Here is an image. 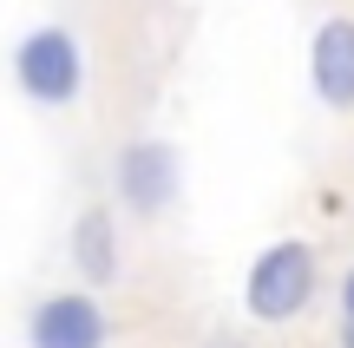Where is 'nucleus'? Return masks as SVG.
I'll list each match as a JSON object with an SVG mask.
<instances>
[{
  "label": "nucleus",
  "mask_w": 354,
  "mask_h": 348,
  "mask_svg": "<svg viewBox=\"0 0 354 348\" xmlns=\"http://www.w3.org/2000/svg\"><path fill=\"white\" fill-rule=\"evenodd\" d=\"M322 296V257L308 237H276L250 257V276H243V309L263 329H289L315 309Z\"/></svg>",
  "instance_id": "nucleus-1"
},
{
  "label": "nucleus",
  "mask_w": 354,
  "mask_h": 348,
  "mask_svg": "<svg viewBox=\"0 0 354 348\" xmlns=\"http://www.w3.org/2000/svg\"><path fill=\"white\" fill-rule=\"evenodd\" d=\"M13 86L26 92V105L39 112H66V105L86 99V46H79L73 26L46 20V26H26L13 39Z\"/></svg>",
  "instance_id": "nucleus-2"
},
{
  "label": "nucleus",
  "mask_w": 354,
  "mask_h": 348,
  "mask_svg": "<svg viewBox=\"0 0 354 348\" xmlns=\"http://www.w3.org/2000/svg\"><path fill=\"white\" fill-rule=\"evenodd\" d=\"M177 191H184V158H177L171 138H125L112 158V197L125 217L151 223L165 217L177 204Z\"/></svg>",
  "instance_id": "nucleus-3"
},
{
  "label": "nucleus",
  "mask_w": 354,
  "mask_h": 348,
  "mask_svg": "<svg viewBox=\"0 0 354 348\" xmlns=\"http://www.w3.org/2000/svg\"><path fill=\"white\" fill-rule=\"evenodd\" d=\"M26 348H112V315L99 289H53L26 315Z\"/></svg>",
  "instance_id": "nucleus-4"
},
{
  "label": "nucleus",
  "mask_w": 354,
  "mask_h": 348,
  "mask_svg": "<svg viewBox=\"0 0 354 348\" xmlns=\"http://www.w3.org/2000/svg\"><path fill=\"white\" fill-rule=\"evenodd\" d=\"M66 257L79 270V289H112L125 276V237H118V210L112 204H86L66 230Z\"/></svg>",
  "instance_id": "nucleus-5"
},
{
  "label": "nucleus",
  "mask_w": 354,
  "mask_h": 348,
  "mask_svg": "<svg viewBox=\"0 0 354 348\" xmlns=\"http://www.w3.org/2000/svg\"><path fill=\"white\" fill-rule=\"evenodd\" d=\"M308 86L328 112H354V13H328L308 33Z\"/></svg>",
  "instance_id": "nucleus-6"
},
{
  "label": "nucleus",
  "mask_w": 354,
  "mask_h": 348,
  "mask_svg": "<svg viewBox=\"0 0 354 348\" xmlns=\"http://www.w3.org/2000/svg\"><path fill=\"white\" fill-rule=\"evenodd\" d=\"M335 342L354 348V270L342 276V329H335Z\"/></svg>",
  "instance_id": "nucleus-7"
}]
</instances>
